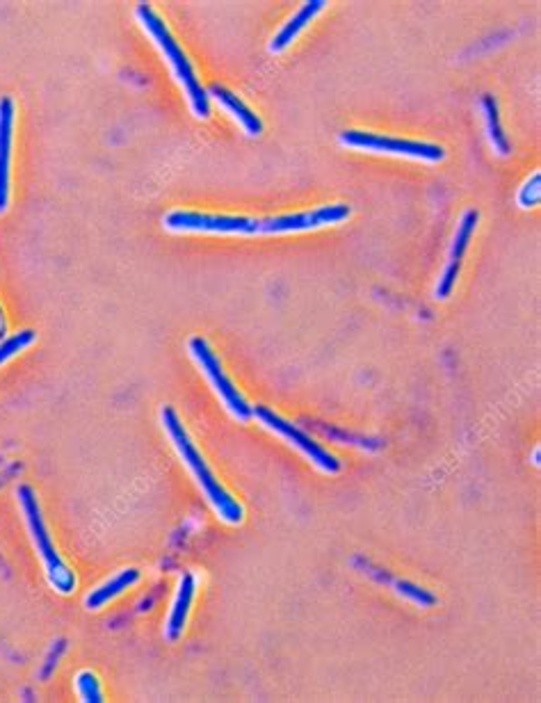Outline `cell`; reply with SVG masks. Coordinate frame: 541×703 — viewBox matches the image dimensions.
Wrapping results in <instances>:
<instances>
[{"label":"cell","mask_w":541,"mask_h":703,"mask_svg":"<svg viewBox=\"0 0 541 703\" xmlns=\"http://www.w3.org/2000/svg\"><path fill=\"white\" fill-rule=\"evenodd\" d=\"M208 99H213L220 108L226 112V115H231V119H236L242 131H245L249 137H258L263 133V121L261 117L256 115V112L249 108V105L240 99L236 92L226 90L224 85H211L206 87Z\"/></svg>","instance_id":"obj_11"},{"label":"cell","mask_w":541,"mask_h":703,"mask_svg":"<svg viewBox=\"0 0 541 703\" xmlns=\"http://www.w3.org/2000/svg\"><path fill=\"white\" fill-rule=\"evenodd\" d=\"M16 105L12 96H0V215L10 206V160Z\"/></svg>","instance_id":"obj_9"},{"label":"cell","mask_w":541,"mask_h":703,"mask_svg":"<svg viewBox=\"0 0 541 703\" xmlns=\"http://www.w3.org/2000/svg\"><path fill=\"white\" fill-rule=\"evenodd\" d=\"M35 338H37V334L32 329H19V331H14V334L5 336L3 341H0V366H5V363L14 359L16 354L26 350V347H30L32 343H35Z\"/></svg>","instance_id":"obj_15"},{"label":"cell","mask_w":541,"mask_h":703,"mask_svg":"<svg viewBox=\"0 0 541 703\" xmlns=\"http://www.w3.org/2000/svg\"><path fill=\"white\" fill-rule=\"evenodd\" d=\"M7 336V325H5V315H3V306H0V341Z\"/></svg>","instance_id":"obj_18"},{"label":"cell","mask_w":541,"mask_h":703,"mask_svg":"<svg viewBox=\"0 0 541 703\" xmlns=\"http://www.w3.org/2000/svg\"><path fill=\"white\" fill-rule=\"evenodd\" d=\"M252 418H256L265 430H270L272 434H277L279 439H284L288 446L300 450L302 455L318 468V471L329 475L341 471V462H338L336 455H331V452L325 446H320L311 434H306L302 427H297L284 416H279L272 407H265V404H252Z\"/></svg>","instance_id":"obj_6"},{"label":"cell","mask_w":541,"mask_h":703,"mask_svg":"<svg viewBox=\"0 0 541 703\" xmlns=\"http://www.w3.org/2000/svg\"><path fill=\"white\" fill-rule=\"evenodd\" d=\"M352 215L347 204H322L284 215H226L174 208L163 215V226L172 233H217V236H284V233L318 231L336 226Z\"/></svg>","instance_id":"obj_1"},{"label":"cell","mask_w":541,"mask_h":703,"mask_svg":"<svg viewBox=\"0 0 541 703\" xmlns=\"http://www.w3.org/2000/svg\"><path fill=\"white\" fill-rule=\"evenodd\" d=\"M74 688H76L78 699L83 701V703H103V701H106V699H103L99 676H96L94 672H90V669H83V672L76 674Z\"/></svg>","instance_id":"obj_16"},{"label":"cell","mask_w":541,"mask_h":703,"mask_svg":"<svg viewBox=\"0 0 541 703\" xmlns=\"http://www.w3.org/2000/svg\"><path fill=\"white\" fill-rule=\"evenodd\" d=\"M539 455H541V452H539V448L535 450V455H532V459H535V462H532V464H535V466H539Z\"/></svg>","instance_id":"obj_19"},{"label":"cell","mask_w":541,"mask_h":703,"mask_svg":"<svg viewBox=\"0 0 541 703\" xmlns=\"http://www.w3.org/2000/svg\"><path fill=\"white\" fill-rule=\"evenodd\" d=\"M480 222V213L475 208H466L462 217H459L457 229L452 233L450 247H448V256H446V265H443V270L439 274V281H436L434 288V300H448L452 295V290H455V284L459 279V272H462V263H464V254L468 245H471V238L475 229H478Z\"/></svg>","instance_id":"obj_8"},{"label":"cell","mask_w":541,"mask_h":703,"mask_svg":"<svg viewBox=\"0 0 541 703\" xmlns=\"http://www.w3.org/2000/svg\"><path fill=\"white\" fill-rule=\"evenodd\" d=\"M539 197H541V172L537 169V172H532V176H528V179L523 181L519 192H516V204L521 208H535L539 204Z\"/></svg>","instance_id":"obj_17"},{"label":"cell","mask_w":541,"mask_h":703,"mask_svg":"<svg viewBox=\"0 0 541 703\" xmlns=\"http://www.w3.org/2000/svg\"><path fill=\"white\" fill-rule=\"evenodd\" d=\"M160 425H163L167 439L172 441L176 455H179L183 466L190 471L192 480L197 482V487L208 500V505L220 516V521H224L226 525H240L245 521V507L238 503V498H233L229 491L222 487V482L217 480L213 468L208 466L201 450L197 448V443L192 441V436L185 430L181 416L176 414L169 404L160 409Z\"/></svg>","instance_id":"obj_2"},{"label":"cell","mask_w":541,"mask_h":703,"mask_svg":"<svg viewBox=\"0 0 541 703\" xmlns=\"http://www.w3.org/2000/svg\"><path fill=\"white\" fill-rule=\"evenodd\" d=\"M135 19L142 26V30L151 37V42L158 46V51L163 53L169 71H172L176 83L181 85L185 99H188L192 115H195L197 119L211 117V99H208L206 87L201 85L195 67H192L188 55L183 53L181 44L176 42L172 32H169L167 23L160 19V14L147 3L135 5Z\"/></svg>","instance_id":"obj_3"},{"label":"cell","mask_w":541,"mask_h":703,"mask_svg":"<svg viewBox=\"0 0 541 703\" xmlns=\"http://www.w3.org/2000/svg\"><path fill=\"white\" fill-rule=\"evenodd\" d=\"M325 0H306L300 7H297V12L290 16V19L281 26L277 32H274V37L270 39V53H284L286 48L295 42L297 35L309 26V23L316 19V16L325 10Z\"/></svg>","instance_id":"obj_13"},{"label":"cell","mask_w":541,"mask_h":703,"mask_svg":"<svg viewBox=\"0 0 541 703\" xmlns=\"http://www.w3.org/2000/svg\"><path fill=\"white\" fill-rule=\"evenodd\" d=\"M338 142L347 149H359L370 153H386V156H402L411 160H425V163H441L446 158L441 144L407 140V137L382 135L370 131H341Z\"/></svg>","instance_id":"obj_7"},{"label":"cell","mask_w":541,"mask_h":703,"mask_svg":"<svg viewBox=\"0 0 541 703\" xmlns=\"http://www.w3.org/2000/svg\"><path fill=\"white\" fill-rule=\"evenodd\" d=\"M140 580H142V571L135 569V567L117 571L115 576L108 578L106 583H101L99 587H94L92 592L85 596V601H83L85 610H90V612L103 610L108 603L119 599V596L124 594L126 589H131V587H135L137 583H140Z\"/></svg>","instance_id":"obj_12"},{"label":"cell","mask_w":541,"mask_h":703,"mask_svg":"<svg viewBox=\"0 0 541 703\" xmlns=\"http://www.w3.org/2000/svg\"><path fill=\"white\" fill-rule=\"evenodd\" d=\"M482 112H484V124H487V135L494 151L500 158L510 156V140L503 133V126H500V115H498V105L496 99L491 94H482Z\"/></svg>","instance_id":"obj_14"},{"label":"cell","mask_w":541,"mask_h":703,"mask_svg":"<svg viewBox=\"0 0 541 703\" xmlns=\"http://www.w3.org/2000/svg\"><path fill=\"white\" fill-rule=\"evenodd\" d=\"M14 494H16V500H19V509L23 514V521H26L32 548H35V553L44 564L48 585L62 596L74 594V589L78 585L76 573L69 569V564L62 560V555L53 544V537L51 532H48V525L42 514V505H39L37 491L32 489L30 484H19Z\"/></svg>","instance_id":"obj_4"},{"label":"cell","mask_w":541,"mask_h":703,"mask_svg":"<svg viewBox=\"0 0 541 703\" xmlns=\"http://www.w3.org/2000/svg\"><path fill=\"white\" fill-rule=\"evenodd\" d=\"M197 594V576L195 571H183V576L179 578V587H176L172 608L165 619L163 635L167 642H179L183 637V630L188 626V617L192 610V601H195Z\"/></svg>","instance_id":"obj_10"},{"label":"cell","mask_w":541,"mask_h":703,"mask_svg":"<svg viewBox=\"0 0 541 703\" xmlns=\"http://www.w3.org/2000/svg\"><path fill=\"white\" fill-rule=\"evenodd\" d=\"M188 352H190L192 361L197 363V368L201 370V375L206 377V382L211 384V389L224 404V409L229 411L233 418L240 420V423L252 420V404H249L245 395L238 391V386L231 382V377L224 373L220 357H217V354L213 352V347L208 345L206 338L190 336Z\"/></svg>","instance_id":"obj_5"}]
</instances>
